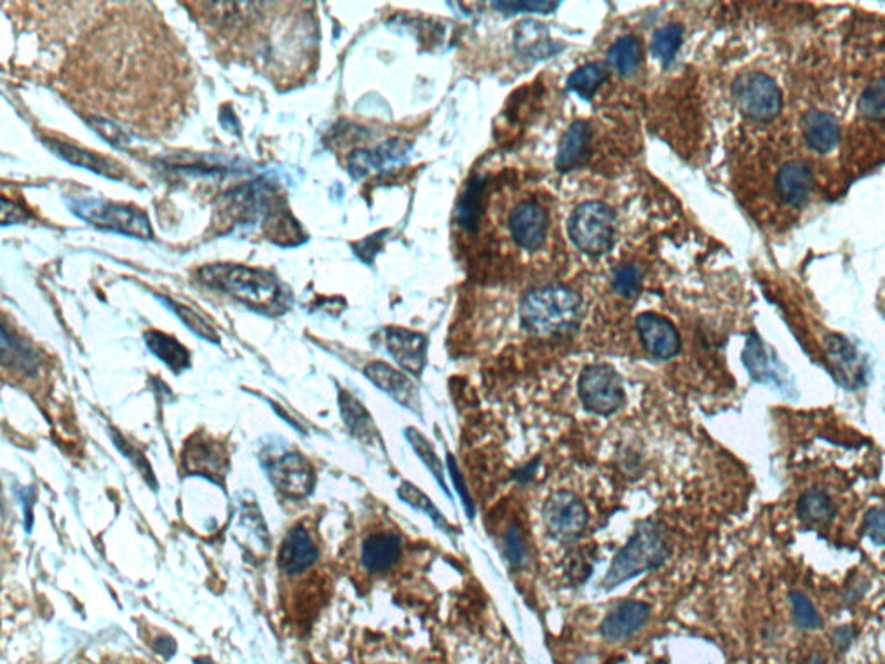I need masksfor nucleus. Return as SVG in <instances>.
I'll return each instance as SVG.
<instances>
[{"mask_svg": "<svg viewBox=\"0 0 885 664\" xmlns=\"http://www.w3.org/2000/svg\"><path fill=\"white\" fill-rule=\"evenodd\" d=\"M199 279L204 285L227 293L232 299L267 316L283 314L293 302L290 288L274 274L248 265H206L199 271Z\"/></svg>", "mask_w": 885, "mask_h": 664, "instance_id": "nucleus-1", "label": "nucleus"}, {"mask_svg": "<svg viewBox=\"0 0 885 664\" xmlns=\"http://www.w3.org/2000/svg\"><path fill=\"white\" fill-rule=\"evenodd\" d=\"M582 311V297L572 288L541 286L521 299V325L535 337L565 335L581 325Z\"/></svg>", "mask_w": 885, "mask_h": 664, "instance_id": "nucleus-2", "label": "nucleus"}, {"mask_svg": "<svg viewBox=\"0 0 885 664\" xmlns=\"http://www.w3.org/2000/svg\"><path fill=\"white\" fill-rule=\"evenodd\" d=\"M668 536L663 525L656 522H643L636 527L626 546L617 553L603 586L607 590L617 588L633 577L661 567L669 558Z\"/></svg>", "mask_w": 885, "mask_h": 664, "instance_id": "nucleus-3", "label": "nucleus"}, {"mask_svg": "<svg viewBox=\"0 0 885 664\" xmlns=\"http://www.w3.org/2000/svg\"><path fill=\"white\" fill-rule=\"evenodd\" d=\"M568 236L572 243L591 257H600L614 248L615 213L600 201L582 203L568 220Z\"/></svg>", "mask_w": 885, "mask_h": 664, "instance_id": "nucleus-4", "label": "nucleus"}, {"mask_svg": "<svg viewBox=\"0 0 885 664\" xmlns=\"http://www.w3.org/2000/svg\"><path fill=\"white\" fill-rule=\"evenodd\" d=\"M68 206L77 217L103 231L119 232L143 241L154 236L149 217L133 206L107 203L100 199H75Z\"/></svg>", "mask_w": 885, "mask_h": 664, "instance_id": "nucleus-5", "label": "nucleus"}, {"mask_svg": "<svg viewBox=\"0 0 885 664\" xmlns=\"http://www.w3.org/2000/svg\"><path fill=\"white\" fill-rule=\"evenodd\" d=\"M579 396L584 408L595 415L619 412L626 405V391L614 366L596 363L584 368L579 377Z\"/></svg>", "mask_w": 885, "mask_h": 664, "instance_id": "nucleus-6", "label": "nucleus"}, {"mask_svg": "<svg viewBox=\"0 0 885 664\" xmlns=\"http://www.w3.org/2000/svg\"><path fill=\"white\" fill-rule=\"evenodd\" d=\"M732 95L744 116L753 121H771L779 114L783 96L774 79L765 74H748L737 79Z\"/></svg>", "mask_w": 885, "mask_h": 664, "instance_id": "nucleus-7", "label": "nucleus"}, {"mask_svg": "<svg viewBox=\"0 0 885 664\" xmlns=\"http://www.w3.org/2000/svg\"><path fill=\"white\" fill-rule=\"evenodd\" d=\"M542 518L549 534L561 543H570L581 536L588 525V509L584 502L567 490L551 495L544 509Z\"/></svg>", "mask_w": 885, "mask_h": 664, "instance_id": "nucleus-8", "label": "nucleus"}, {"mask_svg": "<svg viewBox=\"0 0 885 664\" xmlns=\"http://www.w3.org/2000/svg\"><path fill=\"white\" fill-rule=\"evenodd\" d=\"M183 468L189 475H199L222 483L229 471V455L222 443L213 438H192L185 447Z\"/></svg>", "mask_w": 885, "mask_h": 664, "instance_id": "nucleus-9", "label": "nucleus"}, {"mask_svg": "<svg viewBox=\"0 0 885 664\" xmlns=\"http://www.w3.org/2000/svg\"><path fill=\"white\" fill-rule=\"evenodd\" d=\"M269 475L272 483L291 499L311 494L316 482L311 462L300 454H284L272 459Z\"/></svg>", "mask_w": 885, "mask_h": 664, "instance_id": "nucleus-10", "label": "nucleus"}, {"mask_svg": "<svg viewBox=\"0 0 885 664\" xmlns=\"http://www.w3.org/2000/svg\"><path fill=\"white\" fill-rule=\"evenodd\" d=\"M636 330L647 353L657 360H671L680 353V335L675 325L656 312H642L636 318Z\"/></svg>", "mask_w": 885, "mask_h": 664, "instance_id": "nucleus-11", "label": "nucleus"}, {"mask_svg": "<svg viewBox=\"0 0 885 664\" xmlns=\"http://www.w3.org/2000/svg\"><path fill=\"white\" fill-rule=\"evenodd\" d=\"M408 143L403 140H389L377 149L354 150L347 157V170L354 178H366L372 171H391L403 164L408 157Z\"/></svg>", "mask_w": 885, "mask_h": 664, "instance_id": "nucleus-12", "label": "nucleus"}, {"mask_svg": "<svg viewBox=\"0 0 885 664\" xmlns=\"http://www.w3.org/2000/svg\"><path fill=\"white\" fill-rule=\"evenodd\" d=\"M386 346L394 361L405 372H410L415 377L422 375L429 347V340L424 333L412 332L406 328H387Z\"/></svg>", "mask_w": 885, "mask_h": 664, "instance_id": "nucleus-13", "label": "nucleus"}, {"mask_svg": "<svg viewBox=\"0 0 885 664\" xmlns=\"http://www.w3.org/2000/svg\"><path fill=\"white\" fill-rule=\"evenodd\" d=\"M509 231L523 250H539L548 232V215L534 201H523L509 217Z\"/></svg>", "mask_w": 885, "mask_h": 664, "instance_id": "nucleus-14", "label": "nucleus"}, {"mask_svg": "<svg viewBox=\"0 0 885 664\" xmlns=\"http://www.w3.org/2000/svg\"><path fill=\"white\" fill-rule=\"evenodd\" d=\"M365 375L372 380L375 386L389 394L392 400L410 408L413 412H420V396L417 387L413 386L412 380L405 373L394 370L392 366L382 361H373L365 368Z\"/></svg>", "mask_w": 885, "mask_h": 664, "instance_id": "nucleus-15", "label": "nucleus"}, {"mask_svg": "<svg viewBox=\"0 0 885 664\" xmlns=\"http://www.w3.org/2000/svg\"><path fill=\"white\" fill-rule=\"evenodd\" d=\"M318 560V549L312 543L309 532L304 527H295L288 532L279 551V567L290 576L302 574Z\"/></svg>", "mask_w": 885, "mask_h": 664, "instance_id": "nucleus-16", "label": "nucleus"}, {"mask_svg": "<svg viewBox=\"0 0 885 664\" xmlns=\"http://www.w3.org/2000/svg\"><path fill=\"white\" fill-rule=\"evenodd\" d=\"M591 138V124L588 121H575L561 138L560 150L556 156L558 171L568 173L581 168L591 154Z\"/></svg>", "mask_w": 885, "mask_h": 664, "instance_id": "nucleus-17", "label": "nucleus"}, {"mask_svg": "<svg viewBox=\"0 0 885 664\" xmlns=\"http://www.w3.org/2000/svg\"><path fill=\"white\" fill-rule=\"evenodd\" d=\"M649 616V605L643 604V602H624L605 617L602 624V635L610 642L626 640L642 628Z\"/></svg>", "mask_w": 885, "mask_h": 664, "instance_id": "nucleus-18", "label": "nucleus"}, {"mask_svg": "<svg viewBox=\"0 0 885 664\" xmlns=\"http://www.w3.org/2000/svg\"><path fill=\"white\" fill-rule=\"evenodd\" d=\"M514 48L528 60H546L560 53L556 42L551 39L548 28L539 21H521L514 32Z\"/></svg>", "mask_w": 885, "mask_h": 664, "instance_id": "nucleus-19", "label": "nucleus"}, {"mask_svg": "<svg viewBox=\"0 0 885 664\" xmlns=\"http://www.w3.org/2000/svg\"><path fill=\"white\" fill-rule=\"evenodd\" d=\"M401 537L392 532H380L368 537L361 549V562L368 572L379 574L391 569L401 556Z\"/></svg>", "mask_w": 885, "mask_h": 664, "instance_id": "nucleus-20", "label": "nucleus"}, {"mask_svg": "<svg viewBox=\"0 0 885 664\" xmlns=\"http://www.w3.org/2000/svg\"><path fill=\"white\" fill-rule=\"evenodd\" d=\"M264 234L279 246H297L307 241L302 225L298 224L281 201H274L264 218Z\"/></svg>", "mask_w": 885, "mask_h": 664, "instance_id": "nucleus-21", "label": "nucleus"}, {"mask_svg": "<svg viewBox=\"0 0 885 664\" xmlns=\"http://www.w3.org/2000/svg\"><path fill=\"white\" fill-rule=\"evenodd\" d=\"M51 152H55L56 156L65 159L74 166L84 168V170L93 171L96 175H105L109 178H122V168L117 166L114 161H109L105 157L88 152V150L79 149L75 145L60 140H44Z\"/></svg>", "mask_w": 885, "mask_h": 664, "instance_id": "nucleus-22", "label": "nucleus"}, {"mask_svg": "<svg viewBox=\"0 0 885 664\" xmlns=\"http://www.w3.org/2000/svg\"><path fill=\"white\" fill-rule=\"evenodd\" d=\"M812 173L809 166L800 161L784 164L777 173L776 189L784 203L804 204L812 192Z\"/></svg>", "mask_w": 885, "mask_h": 664, "instance_id": "nucleus-23", "label": "nucleus"}, {"mask_svg": "<svg viewBox=\"0 0 885 664\" xmlns=\"http://www.w3.org/2000/svg\"><path fill=\"white\" fill-rule=\"evenodd\" d=\"M805 142L819 154H828L837 147L840 140V126L835 117L828 112L811 110L804 117Z\"/></svg>", "mask_w": 885, "mask_h": 664, "instance_id": "nucleus-24", "label": "nucleus"}, {"mask_svg": "<svg viewBox=\"0 0 885 664\" xmlns=\"http://www.w3.org/2000/svg\"><path fill=\"white\" fill-rule=\"evenodd\" d=\"M143 339L150 353L156 354L157 358L166 363L173 372L180 373L189 368L190 353L178 340L157 330L145 332Z\"/></svg>", "mask_w": 885, "mask_h": 664, "instance_id": "nucleus-25", "label": "nucleus"}, {"mask_svg": "<svg viewBox=\"0 0 885 664\" xmlns=\"http://www.w3.org/2000/svg\"><path fill=\"white\" fill-rule=\"evenodd\" d=\"M483 189H485V180L483 178L473 177L467 182L464 194L460 197L459 206H457V222L462 229L467 232L478 231L481 215H483Z\"/></svg>", "mask_w": 885, "mask_h": 664, "instance_id": "nucleus-26", "label": "nucleus"}, {"mask_svg": "<svg viewBox=\"0 0 885 664\" xmlns=\"http://www.w3.org/2000/svg\"><path fill=\"white\" fill-rule=\"evenodd\" d=\"M642 58V42L638 41L635 35L619 37L607 56L610 67H614L615 72L622 77H631L635 74L642 63Z\"/></svg>", "mask_w": 885, "mask_h": 664, "instance_id": "nucleus-27", "label": "nucleus"}, {"mask_svg": "<svg viewBox=\"0 0 885 664\" xmlns=\"http://www.w3.org/2000/svg\"><path fill=\"white\" fill-rule=\"evenodd\" d=\"M609 79V67L603 63H588L568 75L567 89L584 100H591L603 82Z\"/></svg>", "mask_w": 885, "mask_h": 664, "instance_id": "nucleus-28", "label": "nucleus"}, {"mask_svg": "<svg viewBox=\"0 0 885 664\" xmlns=\"http://www.w3.org/2000/svg\"><path fill=\"white\" fill-rule=\"evenodd\" d=\"M338 403H340V412H342L345 426L351 429L352 434H356L359 438H365V440H372L373 436H377V429H375V424H373L368 410L352 394L342 391Z\"/></svg>", "mask_w": 885, "mask_h": 664, "instance_id": "nucleus-29", "label": "nucleus"}, {"mask_svg": "<svg viewBox=\"0 0 885 664\" xmlns=\"http://www.w3.org/2000/svg\"><path fill=\"white\" fill-rule=\"evenodd\" d=\"M683 34H685V30L680 23L666 25V27L659 28L654 34L650 51H652L654 58L663 63L664 67H669L673 63L678 49L682 48Z\"/></svg>", "mask_w": 885, "mask_h": 664, "instance_id": "nucleus-30", "label": "nucleus"}, {"mask_svg": "<svg viewBox=\"0 0 885 664\" xmlns=\"http://www.w3.org/2000/svg\"><path fill=\"white\" fill-rule=\"evenodd\" d=\"M398 495L401 501H405L406 504H410L412 508L419 509L422 513H426V515L436 523V527H440L443 532L452 534L453 529L450 527V523L446 522L445 516L440 513V509L434 506L433 501H431L420 488L415 487L413 483L403 482L401 483V487L398 488Z\"/></svg>", "mask_w": 885, "mask_h": 664, "instance_id": "nucleus-31", "label": "nucleus"}, {"mask_svg": "<svg viewBox=\"0 0 885 664\" xmlns=\"http://www.w3.org/2000/svg\"><path fill=\"white\" fill-rule=\"evenodd\" d=\"M406 438L410 441V445H412L413 450L417 452V455L420 457V461L426 464L429 471L436 476V480L440 483L441 488L445 490L446 495L450 497V492H448V487H446L445 483V469H443V464H441L440 459H438V455L434 452V448L431 447V443L427 441L426 436L424 434L419 433L417 429H413V427H408L405 431Z\"/></svg>", "mask_w": 885, "mask_h": 664, "instance_id": "nucleus-32", "label": "nucleus"}, {"mask_svg": "<svg viewBox=\"0 0 885 664\" xmlns=\"http://www.w3.org/2000/svg\"><path fill=\"white\" fill-rule=\"evenodd\" d=\"M2 363L9 366H20V368L34 365L32 349L25 344L21 346V340L9 332L6 325L2 326Z\"/></svg>", "mask_w": 885, "mask_h": 664, "instance_id": "nucleus-33", "label": "nucleus"}, {"mask_svg": "<svg viewBox=\"0 0 885 664\" xmlns=\"http://www.w3.org/2000/svg\"><path fill=\"white\" fill-rule=\"evenodd\" d=\"M859 112L868 119H885V79L873 81L859 98Z\"/></svg>", "mask_w": 885, "mask_h": 664, "instance_id": "nucleus-34", "label": "nucleus"}, {"mask_svg": "<svg viewBox=\"0 0 885 664\" xmlns=\"http://www.w3.org/2000/svg\"><path fill=\"white\" fill-rule=\"evenodd\" d=\"M612 285L624 299H633L642 290V272L636 265H621L614 271Z\"/></svg>", "mask_w": 885, "mask_h": 664, "instance_id": "nucleus-35", "label": "nucleus"}, {"mask_svg": "<svg viewBox=\"0 0 885 664\" xmlns=\"http://www.w3.org/2000/svg\"><path fill=\"white\" fill-rule=\"evenodd\" d=\"M800 515L804 520L811 523L826 522L831 516V502L825 494L818 490H812L805 494L800 501Z\"/></svg>", "mask_w": 885, "mask_h": 664, "instance_id": "nucleus-36", "label": "nucleus"}, {"mask_svg": "<svg viewBox=\"0 0 885 664\" xmlns=\"http://www.w3.org/2000/svg\"><path fill=\"white\" fill-rule=\"evenodd\" d=\"M164 300H166V304H168L169 307L173 309V312H176V316L182 319L183 323H185V326H189L192 332L196 333V335H199L201 339L210 340V342H218L217 332H215V330H213V328L208 325V321H206V319H203V316H199L197 312L189 309L187 305L178 304V302H175V300Z\"/></svg>", "mask_w": 885, "mask_h": 664, "instance_id": "nucleus-37", "label": "nucleus"}, {"mask_svg": "<svg viewBox=\"0 0 885 664\" xmlns=\"http://www.w3.org/2000/svg\"><path fill=\"white\" fill-rule=\"evenodd\" d=\"M492 6L504 14L541 13L551 14L560 7V2H494Z\"/></svg>", "mask_w": 885, "mask_h": 664, "instance_id": "nucleus-38", "label": "nucleus"}, {"mask_svg": "<svg viewBox=\"0 0 885 664\" xmlns=\"http://www.w3.org/2000/svg\"><path fill=\"white\" fill-rule=\"evenodd\" d=\"M89 126L95 129L98 135L105 138L110 145L126 147L129 143V136L114 122L105 121V119H89Z\"/></svg>", "mask_w": 885, "mask_h": 664, "instance_id": "nucleus-39", "label": "nucleus"}, {"mask_svg": "<svg viewBox=\"0 0 885 664\" xmlns=\"http://www.w3.org/2000/svg\"><path fill=\"white\" fill-rule=\"evenodd\" d=\"M112 438H114L115 447L119 448L122 454L126 455L129 461L135 464L136 468H138V471H142L143 476H145V480H149L152 488H156V478H154V475H152L149 462L145 461V457H143L142 454H138L135 448L131 447V445H128L126 441L122 440L121 434H117L112 431Z\"/></svg>", "mask_w": 885, "mask_h": 664, "instance_id": "nucleus-40", "label": "nucleus"}, {"mask_svg": "<svg viewBox=\"0 0 885 664\" xmlns=\"http://www.w3.org/2000/svg\"><path fill=\"white\" fill-rule=\"evenodd\" d=\"M506 555L513 567H521L527 560V546L521 537L520 530L511 529L506 534Z\"/></svg>", "mask_w": 885, "mask_h": 664, "instance_id": "nucleus-41", "label": "nucleus"}, {"mask_svg": "<svg viewBox=\"0 0 885 664\" xmlns=\"http://www.w3.org/2000/svg\"><path fill=\"white\" fill-rule=\"evenodd\" d=\"M793 609H795V617H797L800 626H804V628H816V626H819L818 614H816V610H814L807 598L802 597V595H795L793 597Z\"/></svg>", "mask_w": 885, "mask_h": 664, "instance_id": "nucleus-42", "label": "nucleus"}, {"mask_svg": "<svg viewBox=\"0 0 885 664\" xmlns=\"http://www.w3.org/2000/svg\"><path fill=\"white\" fill-rule=\"evenodd\" d=\"M448 471H450V476H452L453 485L457 488V492H459L460 497H462V502H464V506H466L467 516L469 518H473L474 516V501L471 494H469V490H467L466 483H464V478L460 475L459 468H457V462L453 459L452 455H448Z\"/></svg>", "mask_w": 885, "mask_h": 664, "instance_id": "nucleus-43", "label": "nucleus"}, {"mask_svg": "<svg viewBox=\"0 0 885 664\" xmlns=\"http://www.w3.org/2000/svg\"><path fill=\"white\" fill-rule=\"evenodd\" d=\"M386 236L387 231H382L379 232V234H373L370 238L359 241V243L352 246V248H354V253H356L363 262L370 264L373 258H375V255L379 253L380 248H382V239L386 238Z\"/></svg>", "mask_w": 885, "mask_h": 664, "instance_id": "nucleus-44", "label": "nucleus"}, {"mask_svg": "<svg viewBox=\"0 0 885 664\" xmlns=\"http://www.w3.org/2000/svg\"><path fill=\"white\" fill-rule=\"evenodd\" d=\"M868 529L875 541L885 543V509H877L868 516Z\"/></svg>", "mask_w": 885, "mask_h": 664, "instance_id": "nucleus-45", "label": "nucleus"}, {"mask_svg": "<svg viewBox=\"0 0 885 664\" xmlns=\"http://www.w3.org/2000/svg\"><path fill=\"white\" fill-rule=\"evenodd\" d=\"M23 220V210L20 204H13L2 197V227L6 225L20 224Z\"/></svg>", "mask_w": 885, "mask_h": 664, "instance_id": "nucleus-46", "label": "nucleus"}, {"mask_svg": "<svg viewBox=\"0 0 885 664\" xmlns=\"http://www.w3.org/2000/svg\"><path fill=\"white\" fill-rule=\"evenodd\" d=\"M154 649H156V651L159 652V654H161V656H164V658L169 659V658H171V656H175V652H176L175 640H173V638H169V637H159V638H157L156 642H154Z\"/></svg>", "mask_w": 885, "mask_h": 664, "instance_id": "nucleus-47", "label": "nucleus"}, {"mask_svg": "<svg viewBox=\"0 0 885 664\" xmlns=\"http://www.w3.org/2000/svg\"><path fill=\"white\" fill-rule=\"evenodd\" d=\"M197 664H211L208 659H196Z\"/></svg>", "mask_w": 885, "mask_h": 664, "instance_id": "nucleus-48", "label": "nucleus"}, {"mask_svg": "<svg viewBox=\"0 0 885 664\" xmlns=\"http://www.w3.org/2000/svg\"><path fill=\"white\" fill-rule=\"evenodd\" d=\"M812 664H823V663H821V661H819V659H814V661H812Z\"/></svg>", "mask_w": 885, "mask_h": 664, "instance_id": "nucleus-49", "label": "nucleus"}]
</instances>
